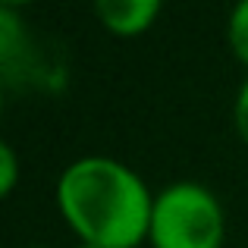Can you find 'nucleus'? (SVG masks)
Masks as SVG:
<instances>
[{
	"label": "nucleus",
	"mask_w": 248,
	"mask_h": 248,
	"mask_svg": "<svg viewBox=\"0 0 248 248\" xmlns=\"http://www.w3.org/2000/svg\"><path fill=\"white\" fill-rule=\"evenodd\" d=\"M57 207L79 242L97 248H139L148 242L154 195L123 160L85 154L57 179Z\"/></svg>",
	"instance_id": "f257e3e1"
},
{
	"label": "nucleus",
	"mask_w": 248,
	"mask_h": 248,
	"mask_svg": "<svg viewBox=\"0 0 248 248\" xmlns=\"http://www.w3.org/2000/svg\"><path fill=\"white\" fill-rule=\"evenodd\" d=\"M160 0H97L94 16L110 35L116 38H139L154 29L160 16Z\"/></svg>",
	"instance_id": "7ed1b4c3"
},
{
	"label": "nucleus",
	"mask_w": 248,
	"mask_h": 248,
	"mask_svg": "<svg viewBox=\"0 0 248 248\" xmlns=\"http://www.w3.org/2000/svg\"><path fill=\"white\" fill-rule=\"evenodd\" d=\"M151 248H223L226 211L207 186L192 179L170 182L154 195Z\"/></svg>",
	"instance_id": "f03ea898"
},
{
	"label": "nucleus",
	"mask_w": 248,
	"mask_h": 248,
	"mask_svg": "<svg viewBox=\"0 0 248 248\" xmlns=\"http://www.w3.org/2000/svg\"><path fill=\"white\" fill-rule=\"evenodd\" d=\"M29 248H44V245H29Z\"/></svg>",
	"instance_id": "6e6552de"
},
{
	"label": "nucleus",
	"mask_w": 248,
	"mask_h": 248,
	"mask_svg": "<svg viewBox=\"0 0 248 248\" xmlns=\"http://www.w3.org/2000/svg\"><path fill=\"white\" fill-rule=\"evenodd\" d=\"M19 182V160H16V151H13L10 141L0 145V195H13Z\"/></svg>",
	"instance_id": "39448f33"
},
{
	"label": "nucleus",
	"mask_w": 248,
	"mask_h": 248,
	"mask_svg": "<svg viewBox=\"0 0 248 248\" xmlns=\"http://www.w3.org/2000/svg\"><path fill=\"white\" fill-rule=\"evenodd\" d=\"M232 123H236V132L239 139L248 145V79L239 85V94H236V104H232Z\"/></svg>",
	"instance_id": "423d86ee"
},
{
	"label": "nucleus",
	"mask_w": 248,
	"mask_h": 248,
	"mask_svg": "<svg viewBox=\"0 0 248 248\" xmlns=\"http://www.w3.org/2000/svg\"><path fill=\"white\" fill-rule=\"evenodd\" d=\"M226 41H230L236 60L248 69V0L232 6L230 19H226Z\"/></svg>",
	"instance_id": "20e7f679"
},
{
	"label": "nucleus",
	"mask_w": 248,
	"mask_h": 248,
	"mask_svg": "<svg viewBox=\"0 0 248 248\" xmlns=\"http://www.w3.org/2000/svg\"><path fill=\"white\" fill-rule=\"evenodd\" d=\"M76 248H97V245H88V242H79V245H76Z\"/></svg>",
	"instance_id": "0eeeda50"
}]
</instances>
